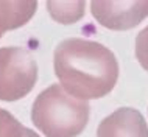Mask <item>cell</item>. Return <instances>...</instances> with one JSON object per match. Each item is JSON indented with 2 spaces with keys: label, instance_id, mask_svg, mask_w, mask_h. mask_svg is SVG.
Here are the masks:
<instances>
[{
  "label": "cell",
  "instance_id": "obj_11",
  "mask_svg": "<svg viewBox=\"0 0 148 137\" xmlns=\"http://www.w3.org/2000/svg\"><path fill=\"white\" fill-rule=\"evenodd\" d=\"M2 36H3V33H2V31H0V38H2Z\"/></svg>",
  "mask_w": 148,
  "mask_h": 137
},
{
  "label": "cell",
  "instance_id": "obj_8",
  "mask_svg": "<svg viewBox=\"0 0 148 137\" xmlns=\"http://www.w3.org/2000/svg\"><path fill=\"white\" fill-rule=\"evenodd\" d=\"M0 137H25V126L8 111L0 108Z\"/></svg>",
  "mask_w": 148,
  "mask_h": 137
},
{
  "label": "cell",
  "instance_id": "obj_3",
  "mask_svg": "<svg viewBox=\"0 0 148 137\" xmlns=\"http://www.w3.org/2000/svg\"><path fill=\"white\" fill-rule=\"evenodd\" d=\"M38 81V64L22 47H0V100L17 101L33 90Z\"/></svg>",
  "mask_w": 148,
  "mask_h": 137
},
{
  "label": "cell",
  "instance_id": "obj_10",
  "mask_svg": "<svg viewBox=\"0 0 148 137\" xmlns=\"http://www.w3.org/2000/svg\"><path fill=\"white\" fill-rule=\"evenodd\" d=\"M25 137H41V136H39V134H36L34 131L28 129V128H25Z\"/></svg>",
  "mask_w": 148,
  "mask_h": 137
},
{
  "label": "cell",
  "instance_id": "obj_1",
  "mask_svg": "<svg viewBox=\"0 0 148 137\" xmlns=\"http://www.w3.org/2000/svg\"><path fill=\"white\" fill-rule=\"evenodd\" d=\"M53 66L66 92L84 101L108 95L119 79L115 55L103 44L81 38L59 42Z\"/></svg>",
  "mask_w": 148,
  "mask_h": 137
},
{
  "label": "cell",
  "instance_id": "obj_9",
  "mask_svg": "<svg viewBox=\"0 0 148 137\" xmlns=\"http://www.w3.org/2000/svg\"><path fill=\"white\" fill-rule=\"evenodd\" d=\"M136 58L139 64L148 72V25L136 38Z\"/></svg>",
  "mask_w": 148,
  "mask_h": 137
},
{
  "label": "cell",
  "instance_id": "obj_6",
  "mask_svg": "<svg viewBox=\"0 0 148 137\" xmlns=\"http://www.w3.org/2000/svg\"><path fill=\"white\" fill-rule=\"evenodd\" d=\"M38 10V2H0V31L5 33L10 30L25 25L33 17Z\"/></svg>",
  "mask_w": 148,
  "mask_h": 137
},
{
  "label": "cell",
  "instance_id": "obj_4",
  "mask_svg": "<svg viewBox=\"0 0 148 137\" xmlns=\"http://www.w3.org/2000/svg\"><path fill=\"white\" fill-rule=\"evenodd\" d=\"M90 13L109 30H130L148 16V2H90Z\"/></svg>",
  "mask_w": 148,
  "mask_h": 137
},
{
  "label": "cell",
  "instance_id": "obj_5",
  "mask_svg": "<svg viewBox=\"0 0 148 137\" xmlns=\"http://www.w3.org/2000/svg\"><path fill=\"white\" fill-rule=\"evenodd\" d=\"M97 137H148V126L137 109L120 108L101 120Z\"/></svg>",
  "mask_w": 148,
  "mask_h": 137
},
{
  "label": "cell",
  "instance_id": "obj_7",
  "mask_svg": "<svg viewBox=\"0 0 148 137\" xmlns=\"http://www.w3.org/2000/svg\"><path fill=\"white\" fill-rule=\"evenodd\" d=\"M84 2H47L51 17L61 23H73L84 14Z\"/></svg>",
  "mask_w": 148,
  "mask_h": 137
},
{
  "label": "cell",
  "instance_id": "obj_2",
  "mask_svg": "<svg viewBox=\"0 0 148 137\" xmlns=\"http://www.w3.org/2000/svg\"><path fill=\"white\" fill-rule=\"evenodd\" d=\"M89 103L72 97L59 84L44 89L31 106V122L45 137L79 136L89 123Z\"/></svg>",
  "mask_w": 148,
  "mask_h": 137
}]
</instances>
